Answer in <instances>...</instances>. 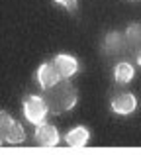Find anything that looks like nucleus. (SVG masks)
Masks as SVG:
<instances>
[{
	"label": "nucleus",
	"instance_id": "obj_1",
	"mask_svg": "<svg viewBox=\"0 0 141 155\" xmlns=\"http://www.w3.org/2000/svg\"><path fill=\"white\" fill-rule=\"evenodd\" d=\"M43 92H45L43 98H45L47 106H49V112H53V114L69 112V110L75 108L76 100H79L76 88L69 79H61L55 87L47 88V91H43Z\"/></svg>",
	"mask_w": 141,
	"mask_h": 155
},
{
	"label": "nucleus",
	"instance_id": "obj_2",
	"mask_svg": "<svg viewBox=\"0 0 141 155\" xmlns=\"http://www.w3.org/2000/svg\"><path fill=\"white\" fill-rule=\"evenodd\" d=\"M0 136H2V141L8 145H20L26 140L24 126L18 120H14L8 114V110H2V114H0Z\"/></svg>",
	"mask_w": 141,
	"mask_h": 155
},
{
	"label": "nucleus",
	"instance_id": "obj_3",
	"mask_svg": "<svg viewBox=\"0 0 141 155\" xmlns=\"http://www.w3.org/2000/svg\"><path fill=\"white\" fill-rule=\"evenodd\" d=\"M22 110H24L26 120L30 122L31 126H37V124H41V122H45L47 114H49V106H47L45 98H43V96H37V94L26 96Z\"/></svg>",
	"mask_w": 141,
	"mask_h": 155
},
{
	"label": "nucleus",
	"instance_id": "obj_4",
	"mask_svg": "<svg viewBox=\"0 0 141 155\" xmlns=\"http://www.w3.org/2000/svg\"><path fill=\"white\" fill-rule=\"evenodd\" d=\"M35 79H37L39 88H41V91H47V88L55 87V84H57L63 77H61V73H59V69L55 67L53 61H45V63H41L37 67Z\"/></svg>",
	"mask_w": 141,
	"mask_h": 155
},
{
	"label": "nucleus",
	"instance_id": "obj_5",
	"mask_svg": "<svg viewBox=\"0 0 141 155\" xmlns=\"http://www.w3.org/2000/svg\"><path fill=\"white\" fill-rule=\"evenodd\" d=\"M110 108H112V112L118 114V116H130V114H133L135 108H137V98H135V94H131V92H127V91L118 92V94L112 98Z\"/></svg>",
	"mask_w": 141,
	"mask_h": 155
},
{
	"label": "nucleus",
	"instance_id": "obj_6",
	"mask_svg": "<svg viewBox=\"0 0 141 155\" xmlns=\"http://www.w3.org/2000/svg\"><path fill=\"white\" fill-rule=\"evenodd\" d=\"M35 141L43 147H55L61 141V136H59V130L55 128L53 124H47V122H41V124L35 126Z\"/></svg>",
	"mask_w": 141,
	"mask_h": 155
},
{
	"label": "nucleus",
	"instance_id": "obj_7",
	"mask_svg": "<svg viewBox=\"0 0 141 155\" xmlns=\"http://www.w3.org/2000/svg\"><path fill=\"white\" fill-rule=\"evenodd\" d=\"M55 67L59 69V73H61L63 79H71V77H75L76 73H79L80 65H79V59L76 57L69 55V53H59L57 57L53 59Z\"/></svg>",
	"mask_w": 141,
	"mask_h": 155
},
{
	"label": "nucleus",
	"instance_id": "obj_8",
	"mask_svg": "<svg viewBox=\"0 0 141 155\" xmlns=\"http://www.w3.org/2000/svg\"><path fill=\"white\" fill-rule=\"evenodd\" d=\"M88 140H90V132L84 126H75L65 136V143L69 147H84L88 143Z\"/></svg>",
	"mask_w": 141,
	"mask_h": 155
},
{
	"label": "nucleus",
	"instance_id": "obj_9",
	"mask_svg": "<svg viewBox=\"0 0 141 155\" xmlns=\"http://www.w3.org/2000/svg\"><path fill=\"white\" fill-rule=\"evenodd\" d=\"M133 77H135V69H133V65H131V63L122 61V63L116 65V69H114V79H116V83L127 84V83H131V81H133Z\"/></svg>",
	"mask_w": 141,
	"mask_h": 155
},
{
	"label": "nucleus",
	"instance_id": "obj_10",
	"mask_svg": "<svg viewBox=\"0 0 141 155\" xmlns=\"http://www.w3.org/2000/svg\"><path fill=\"white\" fill-rule=\"evenodd\" d=\"M57 6H61V8H65V10H71V12H75L76 8H79V0H53Z\"/></svg>",
	"mask_w": 141,
	"mask_h": 155
},
{
	"label": "nucleus",
	"instance_id": "obj_11",
	"mask_svg": "<svg viewBox=\"0 0 141 155\" xmlns=\"http://www.w3.org/2000/svg\"><path fill=\"white\" fill-rule=\"evenodd\" d=\"M137 63H139V65H141V49H139V51H137Z\"/></svg>",
	"mask_w": 141,
	"mask_h": 155
}]
</instances>
